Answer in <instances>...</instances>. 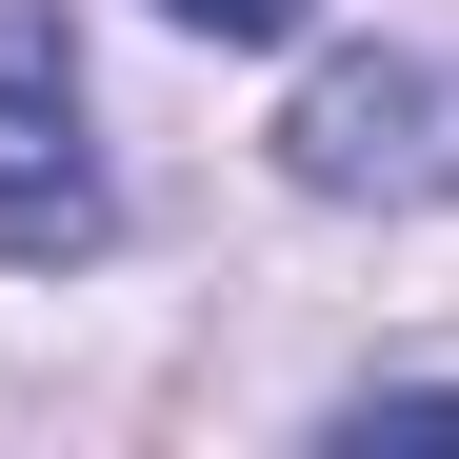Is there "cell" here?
Here are the masks:
<instances>
[{"instance_id":"obj_1","label":"cell","mask_w":459,"mask_h":459,"mask_svg":"<svg viewBox=\"0 0 459 459\" xmlns=\"http://www.w3.org/2000/svg\"><path fill=\"white\" fill-rule=\"evenodd\" d=\"M280 180L299 200H459V60H320L280 100Z\"/></svg>"},{"instance_id":"obj_2","label":"cell","mask_w":459,"mask_h":459,"mask_svg":"<svg viewBox=\"0 0 459 459\" xmlns=\"http://www.w3.org/2000/svg\"><path fill=\"white\" fill-rule=\"evenodd\" d=\"M100 140H81V81H60V21H21L0 0V260L60 280V260H100Z\"/></svg>"},{"instance_id":"obj_3","label":"cell","mask_w":459,"mask_h":459,"mask_svg":"<svg viewBox=\"0 0 459 459\" xmlns=\"http://www.w3.org/2000/svg\"><path fill=\"white\" fill-rule=\"evenodd\" d=\"M160 21H200V40H299V0H160Z\"/></svg>"}]
</instances>
